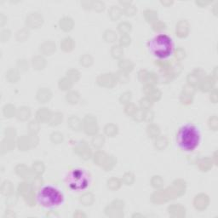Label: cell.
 <instances>
[{"label":"cell","mask_w":218,"mask_h":218,"mask_svg":"<svg viewBox=\"0 0 218 218\" xmlns=\"http://www.w3.org/2000/svg\"><path fill=\"white\" fill-rule=\"evenodd\" d=\"M37 202L44 208H57L63 204L64 194L58 188L52 185H45L38 192Z\"/></svg>","instance_id":"7a4b0ae2"},{"label":"cell","mask_w":218,"mask_h":218,"mask_svg":"<svg viewBox=\"0 0 218 218\" xmlns=\"http://www.w3.org/2000/svg\"><path fill=\"white\" fill-rule=\"evenodd\" d=\"M93 144H94L95 146H96V147L101 146V145L103 144V139H102V137H101V136L95 137V138L93 140Z\"/></svg>","instance_id":"2e32d148"},{"label":"cell","mask_w":218,"mask_h":218,"mask_svg":"<svg viewBox=\"0 0 218 218\" xmlns=\"http://www.w3.org/2000/svg\"><path fill=\"white\" fill-rule=\"evenodd\" d=\"M29 115H30V110H29L28 107H20L19 110L17 111V113H16L17 119H21V120L26 119L29 117Z\"/></svg>","instance_id":"5b68a950"},{"label":"cell","mask_w":218,"mask_h":218,"mask_svg":"<svg viewBox=\"0 0 218 218\" xmlns=\"http://www.w3.org/2000/svg\"><path fill=\"white\" fill-rule=\"evenodd\" d=\"M0 18H1V20H0V24H1V26H3L4 25V23L6 22V21H4L3 20H4V19H7V18H6L4 15H3V13L1 14V16H0Z\"/></svg>","instance_id":"ffe728a7"},{"label":"cell","mask_w":218,"mask_h":218,"mask_svg":"<svg viewBox=\"0 0 218 218\" xmlns=\"http://www.w3.org/2000/svg\"><path fill=\"white\" fill-rule=\"evenodd\" d=\"M119 29L120 32H129L130 30V25H129L128 23H121L119 26Z\"/></svg>","instance_id":"7c38bea8"},{"label":"cell","mask_w":218,"mask_h":218,"mask_svg":"<svg viewBox=\"0 0 218 218\" xmlns=\"http://www.w3.org/2000/svg\"><path fill=\"white\" fill-rule=\"evenodd\" d=\"M110 13H111V15H112L113 18V15H116V18H118L119 16V14H120V11H119V9L118 8H116V6H113L112 8Z\"/></svg>","instance_id":"e0dca14e"},{"label":"cell","mask_w":218,"mask_h":218,"mask_svg":"<svg viewBox=\"0 0 218 218\" xmlns=\"http://www.w3.org/2000/svg\"><path fill=\"white\" fill-rule=\"evenodd\" d=\"M6 79L10 83H15L19 79L18 72L15 70H9L6 72Z\"/></svg>","instance_id":"52a82bcc"},{"label":"cell","mask_w":218,"mask_h":218,"mask_svg":"<svg viewBox=\"0 0 218 218\" xmlns=\"http://www.w3.org/2000/svg\"><path fill=\"white\" fill-rule=\"evenodd\" d=\"M151 101L148 99H142L141 101V106L143 109H148L151 106Z\"/></svg>","instance_id":"9a60e30c"},{"label":"cell","mask_w":218,"mask_h":218,"mask_svg":"<svg viewBox=\"0 0 218 218\" xmlns=\"http://www.w3.org/2000/svg\"><path fill=\"white\" fill-rule=\"evenodd\" d=\"M3 113L5 118H11L14 113V107L11 105H5L3 109Z\"/></svg>","instance_id":"ba28073f"},{"label":"cell","mask_w":218,"mask_h":218,"mask_svg":"<svg viewBox=\"0 0 218 218\" xmlns=\"http://www.w3.org/2000/svg\"><path fill=\"white\" fill-rule=\"evenodd\" d=\"M130 98H131V93L130 92H126V93L122 95V96L120 98V101H121L122 103H126L130 100Z\"/></svg>","instance_id":"4fadbf2b"},{"label":"cell","mask_w":218,"mask_h":218,"mask_svg":"<svg viewBox=\"0 0 218 218\" xmlns=\"http://www.w3.org/2000/svg\"><path fill=\"white\" fill-rule=\"evenodd\" d=\"M120 67L124 70H126V71H131L132 70V64L129 61H122V62L120 63Z\"/></svg>","instance_id":"30bf717a"},{"label":"cell","mask_w":218,"mask_h":218,"mask_svg":"<svg viewBox=\"0 0 218 218\" xmlns=\"http://www.w3.org/2000/svg\"><path fill=\"white\" fill-rule=\"evenodd\" d=\"M120 41H121V43H123L124 45H127L130 42V38H129L128 37H122Z\"/></svg>","instance_id":"d6986e66"},{"label":"cell","mask_w":218,"mask_h":218,"mask_svg":"<svg viewBox=\"0 0 218 218\" xmlns=\"http://www.w3.org/2000/svg\"><path fill=\"white\" fill-rule=\"evenodd\" d=\"M10 37V31L9 30H7V29H4L1 32V34H0V38H1V41L3 43L6 42Z\"/></svg>","instance_id":"9c48e42d"},{"label":"cell","mask_w":218,"mask_h":218,"mask_svg":"<svg viewBox=\"0 0 218 218\" xmlns=\"http://www.w3.org/2000/svg\"><path fill=\"white\" fill-rule=\"evenodd\" d=\"M127 9L125 10L126 14L127 15H132L134 14V13L136 12V9L134 8V6H127Z\"/></svg>","instance_id":"ac0fdd59"},{"label":"cell","mask_w":218,"mask_h":218,"mask_svg":"<svg viewBox=\"0 0 218 218\" xmlns=\"http://www.w3.org/2000/svg\"><path fill=\"white\" fill-rule=\"evenodd\" d=\"M12 184L9 181H4L2 184V187H1V193L3 194V195H9L11 194L12 192Z\"/></svg>","instance_id":"8992f818"},{"label":"cell","mask_w":218,"mask_h":218,"mask_svg":"<svg viewBox=\"0 0 218 218\" xmlns=\"http://www.w3.org/2000/svg\"><path fill=\"white\" fill-rule=\"evenodd\" d=\"M136 107L133 105V104H130V105H128L127 107H126V108H125V112H126V113H128L129 115H131V114H133L134 113H136Z\"/></svg>","instance_id":"5bb4252c"},{"label":"cell","mask_w":218,"mask_h":218,"mask_svg":"<svg viewBox=\"0 0 218 218\" xmlns=\"http://www.w3.org/2000/svg\"><path fill=\"white\" fill-rule=\"evenodd\" d=\"M112 53L115 58H119L123 55V50L119 46H114L112 50Z\"/></svg>","instance_id":"8fae6325"},{"label":"cell","mask_w":218,"mask_h":218,"mask_svg":"<svg viewBox=\"0 0 218 218\" xmlns=\"http://www.w3.org/2000/svg\"><path fill=\"white\" fill-rule=\"evenodd\" d=\"M149 52L159 59H166L174 52V43L166 34H159L148 43Z\"/></svg>","instance_id":"3957f363"},{"label":"cell","mask_w":218,"mask_h":218,"mask_svg":"<svg viewBox=\"0 0 218 218\" xmlns=\"http://www.w3.org/2000/svg\"><path fill=\"white\" fill-rule=\"evenodd\" d=\"M201 141L200 129L191 124L182 125L177 133V143L178 147L186 152L195 150Z\"/></svg>","instance_id":"6da1fadb"},{"label":"cell","mask_w":218,"mask_h":218,"mask_svg":"<svg viewBox=\"0 0 218 218\" xmlns=\"http://www.w3.org/2000/svg\"><path fill=\"white\" fill-rule=\"evenodd\" d=\"M66 183L72 191L80 192L90 186V176L84 169L75 168L67 174Z\"/></svg>","instance_id":"277c9868"}]
</instances>
